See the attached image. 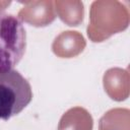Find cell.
Listing matches in <instances>:
<instances>
[{
  "mask_svg": "<svg viewBox=\"0 0 130 130\" xmlns=\"http://www.w3.org/2000/svg\"><path fill=\"white\" fill-rule=\"evenodd\" d=\"M130 21L127 6L117 0L93 1L89 9L87 37L93 43H102L115 34L125 30Z\"/></svg>",
  "mask_w": 130,
  "mask_h": 130,
  "instance_id": "obj_1",
  "label": "cell"
},
{
  "mask_svg": "<svg viewBox=\"0 0 130 130\" xmlns=\"http://www.w3.org/2000/svg\"><path fill=\"white\" fill-rule=\"evenodd\" d=\"M26 48V32L14 15L0 12V72L11 70L22 59Z\"/></svg>",
  "mask_w": 130,
  "mask_h": 130,
  "instance_id": "obj_2",
  "label": "cell"
},
{
  "mask_svg": "<svg viewBox=\"0 0 130 130\" xmlns=\"http://www.w3.org/2000/svg\"><path fill=\"white\" fill-rule=\"evenodd\" d=\"M31 100V86L18 71L0 72V119L18 115Z\"/></svg>",
  "mask_w": 130,
  "mask_h": 130,
  "instance_id": "obj_3",
  "label": "cell"
},
{
  "mask_svg": "<svg viewBox=\"0 0 130 130\" xmlns=\"http://www.w3.org/2000/svg\"><path fill=\"white\" fill-rule=\"evenodd\" d=\"M17 18L23 22L37 27H44L51 24L55 18L54 2L51 0L28 1L18 11Z\"/></svg>",
  "mask_w": 130,
  "mask_h": 130,
  "instance_id": "obj_4",
  "label": "cell"
},
{
  "mask_svg": "<svg viewBox=\"0 0 130 130\" xmlns=\"http://www.w3.org/2000/svg\"><path fill=\"white\" fill-rule=\"evenodd\" d=\"M129 71L122 68H111L107 70L103 77L104 88L107 94L116 102L125 101L129 96L130 83Z\"/></svg>",
  "mask_w": 130,
  "mask_h": 130,
  "instance_id": "obj_5",
  "label": "cell"
},
{
  "mask_svg": "<svg viewBox=\"0 0 130 130\" xmlns=\"http://www.w3.org/2000/svg\"><path fill=\"white\" fill-rule=\"evenodd\" d=\"M86 41L76 30H65L58 35L52 44L53 53L59 58H73L83 52Z\"/></svg>",
  "mask_w": 130,
  "mask_h": 130,
  "instance_id": "obj_6",
  "label": "cell"
},
{
  "mask_svg": "<svg viewBox=\"0 0 130 130\" xmlns=\"http://www.w3.org/2000/svg\"><path fill=\"white\" fill-rule=\"evenodd\" d=\"M92 117L82 107H74L66 111L58 124V130H92Z\"/></svg>",
  "mask_w": 130,
  "mask_h": 130,
  "instance_id": "obj_7",
  "label": "cell"
},
{
  "mask_svg": "<svg viewBox=\"0 0 130 130\" xmlns=\"http://www.w3.org/2000/svg\"><path fill=\"white\" fill-rule=\"evenodd\" d=\"M54 8L58 17L69 26H77L83 21L84 5L78 0H57Z\"/></svg>",
  "mask_w": 130,
  "mask_h": 130,
  "instance_id": "obj_8",
  "label": "cell"
},
{
  "mask_svg": "<svg viewBox=\"0 0 130 130\" xmlns=\"http://www.w3.org/2000/svg\"><path fill=\"white\" fill-rule=\"evenodd\" d=\"M99 130H130V111L126 108L108 111L100 119Z\"/></svg>",
  "mask_w": 130,
  "mask_h": 130,
  "instance_id": "obj_9",
  "label": "cell"
},
{
  "mask_svg": "<svg viewBox=\"0 0 130 130\" xmlns=\"http://www.w3.org/2000/svg\"><path fill=\"white\" fill-rule=\"evenodd\" d=\"M9 4H10V2H0V10L5 9V7Z\"/></svg>",
  "mask_w": 130,
  "mask_h": 130,
  "instance_id": "obj_10",
  "label": "cell"
}]
</instances>
